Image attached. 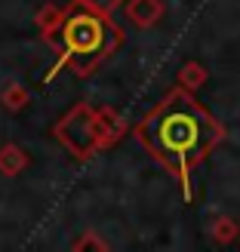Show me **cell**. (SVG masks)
I'll list each match as a JSON object with an SVG mask.
<instances>
[{"mask_svg":"<svg viewBox=\"0 0 240 252\" xmlns=\"http://www.w3.org/2000/svg\"><path fill=\"white\" fill-rule=\"evenodd\" d=\"M136 142L154 157L163 169H170L182 185L185 200L194 197V172L206 157L222 145L225 126L212 117L185 86L172 90L136 123Z\"/></svg>","mask_w":240,"mask_h":252,"instance_id":"1","label":"cell"},{"mask_svg":"<svg viewBox=\"0 0 240 252\" xmlns=\"http://www.w3.org/2000/svg\"><path fill=\"white\" fill-rule=\"evenodd\" d=\"M59 37V62L49 68L46 80H53L62 68H71L77 77H90L123 46V28L114 22V16L108 19L80 6H68Z\"/></svg>","mask_w":240,"mask_h":252,"instance_id":"2","label":"cell"},{"mask_svg":"<svg viewBox=\"0 0 240 252\" xmlns=\"http://www.w3.org/2000/svg\"><path fill=\"white\" fill-rule=\"evenodd\" d=\"M53 135L74 160H93L99 151H105L102 129H99V120H96V108L86 102H77L74 108H68L56 120Z\"/></svg>","mask_w":240,"mask_h":252,"instance_id":"3","label":"cell"},{"mask_svg":"<svg viewBox=\"0 0 240 252\" xmlns=\"http://www.w3.org/2000/svg\"><path fill=\"white\" fill-rule=\"evenodd\" d=\"M65 12H68V9H62V6H56V3H43L40 9H37V16H34L40 37L56 49V53H59V46H62L59 31H62V22H65Z\"/></svg>","mask_w":240,"mask_h":252,"instance_id":"4","label":"cell"},{"mask_svg":"<svg viewBox=\"0 0 240 252\" xmlns=\"http://www.w3.org/2000/svg\"><path fill=\"white\" fill-rule=\"evenodd\" d=\"M123 12L136 28H154L163 19V0H123Z\"/></svg>","mask_w":240,"mask_h":252,"instance_id":"5","label":"cell"},{"mask_svg":"<svg viewBox=\"0 0 240 252\" xmlns=\"http://www.w3.org/2000/svg\"><path fill=\"white\" fill-rule=\"evenodd\" d=\"M96 120H99V129H102V145H105V151L114 148L120 138L130 132V126H126L123 114H120V111H114V108H96Z\"/></svg>","mask_w":240,"mask_h":252,"instance_id":"6","label":"cell"},{"mask_svg":"<svg viewBox=\"0 0 240 252\" xmlns=\"http://www.w3.org/2000/svg\"><path fill=\"white\" fill-rule=\"evenodd\" d=\"M28 163H31L28 151L19 148L16 142H9V145L0 148V175H9V179H12V175H19V172L28 169Z\"/></svg>","mask_w":240,"mask_h":252,"instance_id":"7","label":"cell"},{"mask_svg":"<svg viewBox=\"0 0 240 252\" xmlns=\"http://www.w3.org/2000/svg\"><path fill=\"white\" fill-rule=\"evenodd\" d=\"M0 105H3L6 111H12V114L25 111V108L31 105V93H28V86H25V83H16V80H9L3 90H0Z\"/></svg>","mask_w":240,"mask_h":252,"instance_id":"8","label":"cell"},{"mask_svg":"<svg viewBox=\"0 0 240 252\" xmlns=\"http://www.w3.org/2000/svg\"><path fill=\"white\" fill-rule=\"evenodd\" d=\"M175 80H179V86H185L188 93H197L200 86L206 83V68L200 65V62H185Z\"/></svg>","mask_w":240,"mask_h":252,"instance_id":"9","label":"cell"},{"mask_svg":"<svg viewBox=\"0 0 240 252\" xmlns=\"http://www.w3.org/2000/svg\"><path fill=\"white\" fill-rule=\"evenodd\" d=\"M209 234H212V240H216V243L228 246V243H234V240H237V234H240V224H237L231 216H219L216 221H212Z\"/></svg>","mask_w":240,"mask_h":252,"instance_id":"10","label":"cell"},{"mask_svg":"<svg viewBox=\"0 0 240 252\" xmlns=\"http://www.w3.org/2000/svg\"><path fill=\"white\" fill-rule=\"evenodd\" d=\"M71 6H80V9H90V12H99V16L111 19L123 6V0H71Z\"/></svg>","mask_w":240,"mask_h":252,"instance_id":"11","label":"cell"},{"mask_svg":"<svg viewBox=\"0 0 240 252\" xmlns=\"http://www.w3.org/2000/svg\"><path fill=\"white\" fill-rule=\"evenodd\" d=\"M71 249H96V252H105L108 249V243L102 240V237H96V231H83L80 237H77V240H74L71 243Z\"/></svg>","mask_w":240,"mask_h":252,"instance_id":"12","label":"cell"},{"mask_svg":"<svg viewBox=\"0 0 240 252\" xmlns=\"http://www.w3.org/2000/svg\"><path fill=\"white\" fill-rule=\"evenodd\" d=\"M237 237H240V234H237Z\"/></svg>","mask_w":240,"mask_h":252,"instance_id":"13","label":"cell"}]
</instances>
